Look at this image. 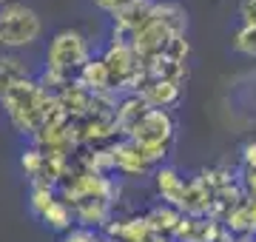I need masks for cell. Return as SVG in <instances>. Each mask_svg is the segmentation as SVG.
<instances>
[{"instance_id": "obj_1", "label": "cell", "mask_w": 256, "mask_h": 242, "mask_svg": "<svg viewBox=\"0 0 256 242\" xmlns=\"http://www.w3.org/2000/svg\"><path fill=\"white\" fill-rule=\"evenodd\" d=\"M0 102L9 114L12 126L28 137H34L46 128V122L52 120V114L57 108L54 97L34 80H23V83L12 86L9 92L0 94Z\"/></svg>"}, {"instance_id": "obj_2", "label": "cell", "mask_w": 256, "mask_h": 242, "mask_svg": "<svg viewBox=\"0 0 256 242\" xmlns=\"http://www.w3.org/2000/svg\"><path fill=\"white\" fill-rule=\"evenodd\" d=\"M88 38L82 34L80 28H63L57 32L46 52V74L40 80L43 88H63V86L74 83L80 68L88 63Z\"/></svg>"}, {"instance_id": "obj_3", "label": "cell", "mask_w": 256, "mask_h": 242, "mask_svg": "<svg viewBox=\"0 0 256 242\" xmlns=\"http://www.w3.org/2000/svg\"><path fill=\"white\" fill-rule=\"evenodd\" d=\"M43 34V23L32 6L9 0L0 6V46L3 48H26L37 43Z\"/></svg>"}, {"instance_id": "obj_4", "label": "cell", "mask_w": 256, "mask_h": 242, "mask_svg": "<svg viewBox=\"0 0 256 242\" xmlns=\"http://www.w3.org/2000/svg\"><path fill=\"white\" fill-rule=\"evenodd\" d=\"M100 60L106 66V72H108L111 92H117V88H137L140 77H142V63L134 54V48L111 46Z\"/></svg>"}, {"instance_id": "obj_5", "label": "cell", "mask_w": 256, "mask_h": 242, "mask_svg": "<svg viewBox=\"0 0 256 242\" xmlns=\"http://www.w3.org/2000/svg\"><path fill=\"white\" fill-rule=\"evenodd\" d=\"M151 20L168 32V34H185L188 28V12L176 3V0H154L151 6Z\"/></svg>"}, {"instance_id": "obj_6", "label": "cell", "mask_w": 256, "mask_h": 242, "mask_svg": "<svg viewBox=\"0 0 256 242\" xmlns=\"http://www.w3.org/2000/svg\"><path fill=\"white\" fill-rule=\"evenodd\" d=\"M111 166L117 168V171H122V174H148L151 171V166L142 160V154L137 151V146L131 140L120 142V146L111 148Z\"/></svg>"}, {"instance_id": "obj_7", "label": "cell", "mask_w": 256, "mask_h": 242, "mask_svg": "<svg viewBox=\"0 0 256 242\" xmlns=\"http://www.w3.org/2000/svg\"><path fill=\"white\" fill-rule=\"evenodd\" d=\"M156 191L162 194L165 205H171V208H176L180 211V205H182V194H185V180L180 177V171L176 168H156Z\"/></svg>"}, {"instance_id": "obj_8", "label": "cell", "mask_w": 256, "mask_h": 242, "mask_svg": "<svg viewBox=\"0 0 256 242\" xmlns=\"http://www.w3.org/2000/svg\"><path fill=\"white\" fill-rule=\"evenodd\" d=\"M77 83L86 88L88 94H108L111 86H108V72H106V66L102 60H88V63L80 68V74H77Z\"/></svg>"}, {"instance_id": "obj_9", "label": "cell", "mask_w": 256, "mask_h": 242, "mask_svg": "<svg viewBox=\"0 0 256 242\" xmlns=\"http://www.w3.org/2000/svg\"><path fill=\"white\" fill-rule=\"evenodd\" d=\"M23 80H28L26 63H23L20 57H14V54H3L0 57V94L9 92L12 86L23 83Z\"/></svg>"}, {"instance_id": "obj_10", "label": "cell", "mask_w": 256, "mask_h": 242, "mask_svg": "<svg viewBox=\"0 0 256 242\" xmlns=\"http://www.w3.org/2000/svg\"><path fill=\"white\" fill-rule=\"evenodd\" d=\"M40 220H43L48 228H54V231H68V228H72V208H68L63 200H54V202L40 214Z\"/></svg>"}, {"instance_id": "obj_11", "label": "cell", "mask_w": 256, "mask_h": 242, "mask_svg": "<svg viewBox=\"0 0 256 242\" xmlns=\"http://www.w3.org/2000/svg\"><path fill=\"white\" fill-rule=\"evenodd\" d=\"M180 220H182V216H180L176 208L162 205V208H156L154 214L148 216V231H160V228H165V231H176Z\"/></svg>"}, {"instance_id": "obj_12", "label": "cell", "mask_w": 256, "mask_h": 242, "mask_svg": "<svg viewBox=\"0 0 256 242\" xmlns=\"http://www.w3.org/2000/svg\"><path fill=\"white\" fill-rule=\"evenodd\" d=\"M234 48L245 57H256V26H242L234 34Z\"/></svg>"}, {"instance_id": "obj_13", "label": "cell", "mask_w": 256, "mask_h": 242, "mask_svg": "<svg viewBox=\"0 0 256 242\" xmlns=\"http://www.w3.org/2000/svg\"><path fill=\"white\" fill-rule=\"evenodd\" d=\"M57 196H54V188L48 186V182H37L34 188H32V211H34L37 216L46 211L48 205L54 202Z\"/></svg>"}, {"instance_id": "obj_14", "label": "cell", "mask_w": 256, "mask_h": 242, "mask_svg": "<svg viewBox=\"0 0 256 242\" xmlns=\"http://www.w3.org/2000/svg\"><path fill=\"white\" fill-rule=\"evenodd\" d=\"M43 160H46V154L40 148H28L20 154V166H23V171H28L32 177H40V171H43Z\"/></svg>"}, {"instance_id": "obj_15", "label": "cell", "mask_w": 256, "mask_h": 242, "mask_svg": "<svg viewBox=\"0 0 256 242\" xmlns=\"http://www.w3.org/2000/svg\"><path fill=\"white\" fill-rule=\"evenodd\" d=\"M239 18H242V26H256V0L239 3Z\"/></svg>"}, {"instance_id": "obj_16", "label": "cell", "mask_w": 256, "mask_h": 242, "mask_svg": "<svg viewBox=\"0 0 256 242\" xmlns=\"http://www.w3.org/2000/svg\"><path fill=\"white\" fill-rule=\"evenodd\" d=\"M92 3H94L100 12H108V14H114V12H120L122 6H128L131 0H92Z\"/></svg>"}, {"instance_id": "obj_17", "label": "cell", "mask_w": 256, "mask_h": 242, "mask_svg": "<svg viewBox=\"0 0 256 242\" xmlns=\"http://www.w3.org/2000/svg\"><path fill=\"white\" fill-rule=\"evenodd\" d=\"M242 186H245V194L250 196V200H256V166H254V168H245Z\"/></svg>"}, {"instance_id": "obj_18", "label": "cell", "mask_w": 256, "mask_h": 242, "mask_svg": "<svg viewBox=\"0 0 256 242\" xmlns=\"http://www.w3.org/2000/svg\"><path fill=\"white\" fill-rule=\"evenodd\" d=\"M242 162H245V168L256 166V142H245L242 146Z\"/></svg>"}, {"instance_id": "obj_19", "label": "cell", "mask_w": 256, "mask_h": 242, "mask_svg": "<svg viewBox=\"0 0 256 242\" xmlns=\"http://www.w3.org/2000/svg\"><path fill=\"white\" fill-rule=\"evenodd\" d=\"M66 242H100V240H97L92 231H82V228H80V231L68 234V236H66Z\"/></svg>"}]
</instances>
